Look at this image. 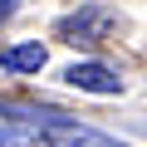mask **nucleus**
Segmentation results:
<instances>
[{
	"instance_id": "obj_3",
	"label": "nucleus",
	"mask_w": 147,
	"mask_h": 147,
	"mask_svg": "<svg viewBox=\"0 0 147 147\" xmlns=\"http://www.w3.org/2000/svg\"><path fill=\"white\" fill-rule=\"evenodd\" d=\"M103 30H108V15L103 10H84V20H64L59 34H69V44H93V39H103Z\"/></svg>"
},
{
	"instance_id": "obj_2",
	"label": "nucleus",
	"mask_w": 147,
	"mask_h": 147,
	"mask_svg": "<svg viewBox=\"0 0 147 147\" xmlns=\"http://www.w3.org/2000/svg\"><path fill=\"white\" fill-rule=\"evenodd\" d=\"M64 79H69L74 88H84V93H103V98L123 93V79H118L108 64H93V59H84V64H69V69H64Z\"/></svg>"
},
{
	"instance_id": "obj_6",
	"label": "nucleus",
	"mask_w": 147,
	"mask_h": 147,
	"mask_svg": "<svg viewBox=\"0 0 147 147\" xmlns=\"http://www.w3.org/2000/svg\"><path fill=\"white\" fill-rule=\"evenodd\" d=\"M10 10H15V0H0V20H10Z\"/></svg>"
},
{
	"instance_id": "obj_5",
	"label": "nucleus",
	"mask_w": 147,
	"mask_h": 147,
	"mask_svg": "<svg viewBox=\"0 0 147 147\" xmlns=\"http://www.w3.org/2000/svg\"><path fill=\"white\" fill-rule=\"evenodd\" d=\"M44 137L39 132H25V127H0V147H39Z\"/></svg>"
},
{
	"instance_id": "obj_4",
	"label": "nucleus",
	"mask_w": 147,
	"mask_h": 147,
	"mask_svg": "<svg viewBox=\"0 0 147 147\" xmlns=\"http://www.w3.org/2000/svg\"><path fill=\"white\" fill-rule=\"evenodd\" d=\"M44 44H15V49H5V54H0V64H5V69H15V74H39L44 69Z\"/></svg>"
},
{
	"instance_id": "obj_1",
	"label": "nucleus",
	"mask_w": 147,
	"mask_h": 147,
	"mask_svg": "<svg viewBox=\"0 0 147 147\" xmlns=\"http://www.w3.org/2000/svg\"><path fill=\"white\" fill-rule=\"evenodd\" d=\"M34 132H39L49 147H118L113 137H103V132H93V127H84V123H74V118H64V113L44 118Z\"/></svg>"
}]
</instances>
